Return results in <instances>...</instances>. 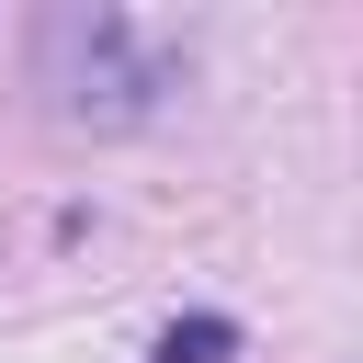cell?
<instances>
[{
    "instance_id": "1",
    "label": "cell",
    "mask_w": 363,
    "mask_h": 363,
    "mask_svg": "<svg viewBox=\"0 0 363 363\" xmlns=\"http://www.w3.org/2000/svg\"><path fill=\"white\" fill-rule=\"evenodd\" d=\"M227 352H238V329H227V318H182V329H159V352H147V363H227Z\"/></svg>"
}]
</instances>
